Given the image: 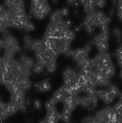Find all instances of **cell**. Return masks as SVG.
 <instances>
[{
  "instance_id": "8fae6325",
  "label": "cell",
  "mask_w": 122,
  "mask_h": 123,
  "mask_svg": "<svg viewBox=\"0 0 122 123\" xmlns=\"http://www.w3.org/2000/svg\"><path fill=\"white\" fill-rule=\"evenodd\" d=\"M35 87H36L38 91H40V92H45V91L50 90V88H51V84H50L49 80L47 79V80L41 81V82L38 83V84H36V85H35Z\"/></svg>"
},
{
  "instance_id": "9c48e42d",
  "label": "cell",
  "mask_w": 122,
  "mask_h": 123,
  "mask_svg": "<svg viewBox=\"0 0 122 123\" xmlns=\"http://www.w3.org/2000/svg\"><path fill=\"white\" fill-rule=\"evenodd\" d=\"M18 62L21 63L22 66H24L25 68L29 69V70H32L33 69V66L35 64V62L33 61V59H31L30 57L28 56H25V55H21Z\"/></svg>"
},
{
  "instance_id": "e0dca14e",
  "label": "cell",
  "mask_w": 122,
  "mask_h": 123,
  "mask_svg": "<svg viewBox=\"0 0 122 123\" xmlns=\"http://www.w3.org/2000/svg\"><path fill=\"white\" fill-rule=\"evenodd\" d=\"M33 40H34V39H33L31 37L25 36V37H24V47L30 49V48H31V45H32V43H33Z\"/></svg>"
},
{
  "instance_id": "6da1fadb",
  "label": "cell",
  "mask_w": 122,
  "mask_h": 123,
  "mask_svg": "<svg viewBox=\"0 0 122 123\" xmlns=\"http://www.w3.org/2000/svg\"><path fill=\"white\" fill-rule=\"evenodd\" d=\"M3 33V54L13 56L14 54L18 53L20 51V46L12 36H11L8 32V30H5Z\"/></svg>"
},
{
  "instance_id": "5b68a950",
  "label": "cell",
  "mask_w": 122,
  "mask_h": 123,
  "mask_svg": "<svg viewBox=\"0 0 122 123\" xmlns=\"http://www.w3.org/2000/svg\"><path fill=\"white\" fill-rule=\"evenodd\" d=\"M112 64L111 62V59L110 54L106 53H98L93 59H91V65L93 70H101L109 65Z\"/></svg>"
},
{
  "instance_id": "7a4b0ae2",
  "label": "cell",
  "mask_w": 122,
  "mask_h": 123,
  "mask_svg": "<svg viewBox=\"0 0 122 123\" xmlns=\"http://www.w3.org/2000/svg\"><path fill=\"white\" fill-rule=\"evenodd\" d=\"M51 7L47 1H32L31 7H30V12L33 16H35L37 19H42L44 18L49 12H50Z\"/></svg>"
},
{
  "instance_id": "ac0fdd59",
  "label": "cell",
  "mask_w": 122,
  "mask_h": 123,
  "mask_svg": "<svg viewBox=\"0 0 122 123\" xmlns=\"http://www.w3.org/2000/svg\"><path fill=\"white\" fill-rule=\"evenodd\" d=\"M117 14L120 20L122 21V0L117 2Z\"/></svg>"
},
{
  "instance_id": "603a6c76",
  "label": "cell",
  "mask_w": 122,
  "mask_h": 123,
  "mask_svg": "<svg viewBox=\"0 0 122 123\" xmlns=\"http://www.w3.org/2000/svg\"><path fill=\"white\" fill-rule=\"evenodd\" d=\"M3 50V40L0 39V52Z\"/></svg>"
},
{
  "instance_id": "3957f363",
  "label": "cell",
  "mask_w": 122,
  "mask_h": 123,
  "mask_svg": "<svg viewBox=\"0 0 122 123\" xmlns=\"http://www.w3.org/2000/svg\"><path fill=\"white\" fill-rule=\"evenodd\" d=\"M92 44L97 48L99 53H106L109 48V28L101 30L93 38Z\"/></svg>"
},
{
  "instance_id": "8992f818",
  "label": "cell",
  "mask_w": 122,
  "mask_h": 123,
  "mask_svg": "<svg viewBox=\"0 0 122 123\" xmlns=\"http://www.w3.org/2000/svg\"><path fill=\"white\" fill-rule=\"evenodd\" d=\"M79 81V71L77 72L73 68H66L63 71V86L68 88L69 90L72 89Z\"/></svg>"
},
{
  "instance_id": "5bb4252c",
  "label": "cell",
  "mask_w": 122,
  "mask_h": 123,
  "mask_svg": "<svg viewBox=\"0 0 122 123\" xmlns=\"http://www.w3.org/2000/svg\"><path fill=\"white\" fill-rule=\"evenodd\" d=\"M112 37H113V38H114V40L116 42L121 41V39H122V32H121V30L118 29V28H114L112 30Z\"/></svg>"
},
{
  "instance_id": "7c38bea8",
  "label": "cell",
  "mask_w": 122,
  "mask_h": 123,
  "mask_svg": "<svg viewBox=\"0 0 122 123\" xmlns=\"http://www.w3.org/2000/svg\"><path fill=\"white\" fill-rule=\"evenodd\" d=\"M63 20V16L61 15V10H56L50 15V23H59Z\"/></svg>"
},
{
  "instance_id": "52a82bcc",
  "label": "cell",
  "mask_w": 122,
  "mask_h": 123,
  "mask_svg": "<svg viewBox=\"0 0 122 123\" xmlns=\"http://www.w3.org/2000/svg\"><path fill=\"white\" fill-rule=\"evenodd\" d=\"M83 25H84V27H85V29L87 33L91 34V33L94 32V29L96 27H98L96 11H94L92 12H89V13H86Z\"/></svg>"
},
{
  "instance_id": "ffe728a7",
  "label": "cell",
  "mask_w": 122,
  "mask_h": 123,
  "mask_svg": "<svg viewBox=\"0 0 122 123\" xmlns=\"http://www.w3.org/2000/svg\"><path fill=\"white\" fill-rule=\"evenodd\" d=\"M106 5V1L104 0H95V7L96 8H103Z\"/></svg>"
},
{
  "instance_id": "d6986e66",
  "label": "cell",
  "mask_w": 122,
  "mask_h": 123,
  "mask_svg": "<svg viewBox=\"0 0 122 123\" xmlns=\"http://www.w3.org/2000/svg\"><path fill=\"white\" fill-rule=\"evenodd\" d=\"M81 123H96V121L93 116H86L82 120Z\"/></svg>"
},
{
  "instance_id": "ba28073f",
  "label": "cell",
  "mask_w": 122,
  "mask_h": 123,
  "mask_svg": "<svg viewBox=\"0 0 122 123\" xmlns=\"http://www.w3.org/2000/svg\"><path fill=\"white\" fill-rule=\"evenodd\" d=\"M69 94H72L70 93L69 89L66 88L65 86H61L53 95V97L51 98V100L55 103V104H58V103H62L64 101V99L69 95Z\"/></svg>"
},
{
  "instance_id": "4fadbf2b",
  "label": "cell",
  "mask_w": 122,
  "mask_h": 123,
  "mask_svg": "<svg viewBox=\"0 0 122 123\" xmlns=\"http://www.w3.org/2000/svg\"><path fill=\"white\" fill-rule=\"evenodd\" d=\"M107 90H108V92L110 93V95L114 99V98H116L117 96H119V94H120V91H119V89H118V87L117 86H113V85H110V86H108L107 87H105Z\"/></svg>"
},
{
  "instance_id": "2e32d148",
  "label": "cell",
  "mask_w": 122,
  "mask_h": 123,
  "mask_svg": "<svg viewBox=\"0 0 122 123\" xmlns=\"http://www.w3.org/2000/svg\"><path fill=\"white\" fill-rule=\"evenodd\" d=\"M115 57H116V59H117V62H118L119 65H120L121 68H122V45L116 50V52H115Z\"/></svg>"
},
{
  "instance_id": "44dd1931",
  "label": "cell",
  "mask_w": 122,
  "mask_h": 123,
  "mask_svg": "<svg viewBox=\"0 0 122 123\" xmlns=\"http://www.w3.org/2000/svg\"><path fill=\"white\" fill-rule=\"evenodd\" d=\"M60 10H61V15H62L63 17L69 14V9H68V8H66V7H63V8H61V9H60Z\"/></svg>"
},
{
  "instance_id": "277c9868",
  "label": "cell",
  "mask_w": 122,
  "mask_h": 123,
  "mask_svg": "<svg viewBox=\"0 0 122 123\" xmlns=\"http://www.w3.org/2000/svg\"><path fill=\"white\" fill-rule=\"evenodd\" d=\"M78 95V106H82L85 109L92 110L97 106L98 103V97L95 92L91 93H79Z\"/></svg>"
},
{
  "instance_id": "7402d4cb",
  "label": "cell",
  "mask_w": 122,
  "mask_h": 123,
  "mask_svg": "<svg viewBox=\"0 0 122 123\" xmlns=\"http://www.w3.org/2000/svg\"><path fill=\"white\" fill-rule=\"evenodd\" d=\"M33 106H34L35 109H40V107H41V103H40L38 100H35L34 103H33Z\"/></svg>"
},
{
  "instance_id": "cb8c5ba5",
  "label": "cell",
  "mask_w": 122,
  "mask_h": 123,
  "mask_svg": "<svg viewBox=\"0 0 122 123\" xmlns=\"http://www.w3.org/2000/svg\"><path fill=\"white\" fill-rule=\"evenodd\" d=\"M120 77L122 78V68H121V71H120Z\"/></svg>"
},
{
  "instance_id": "9a60e30c",
  "label": "cell",
  "mask_w": 122,
  "mask_h": 123,
  "mask_svg": "<svg viewBox=\"0 0 122 123\" xmlns=\"http://www.w3.org/2000/svg\"><path fill=\"white\" fill-rule=\"evenodd\" d=\"M44 69H45V68H44V66H43L41 63L35 62V64H34V66H33V69H32V70H33L35 73H41Z\"/></svg>"
},
{
  "instance_id": "d4e9b609",
  "label": "cell",
  "mask_w": 122,
  "mask_h": 123,
  "mask_svg": "<svg viewBox=\"0 0 122 123\" xmlns=\"http://www.w3.org/2000/svg\"><path fill=\"white\" fill-rule=\"evenodd\" d=\"M120 116H121V120H122V114H121V115H120Z\"/></svg>"
},
{
  "instance_id": "30bf717a",
  "label": "cell",
  "mask_w": 122,
  "mask_h": 123,
  "mask_svg": "<svg viewBox=\"0 0 122 123\" xmlns=\"http://www.w3.org/2000/svg\"><path fill=\"white\" fill-rule=\"evenodd\" d=\"M81 4L83 5L84 11L86 13H89V12H92L96 11L95 0H85V1H81Z\"/></svg>"
}]
</instances>
